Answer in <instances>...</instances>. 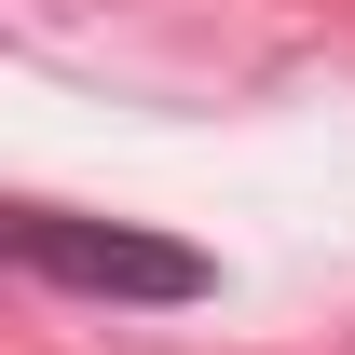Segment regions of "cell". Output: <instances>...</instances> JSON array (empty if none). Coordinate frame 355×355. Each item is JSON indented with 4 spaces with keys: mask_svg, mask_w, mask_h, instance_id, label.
Listing matches in <instances>:
<instances>
[{
    "mask_svg": "<svg viewBox=\"0 0 355 355\" xmlns=\"http://www.w3.org/2000/svg\"><path fill=\"white\" fill-rule=\"evenodd\" d=\"M14 260L42 273V287H69V301H205L219 273L191 260L178 232H123V219H69V205H14Z\"/></svg>",
    "mask_w": 355,
    "mask_h": 355,
    "instance_id": "obj_1",
    "label": "cell"
}]
</instances>
